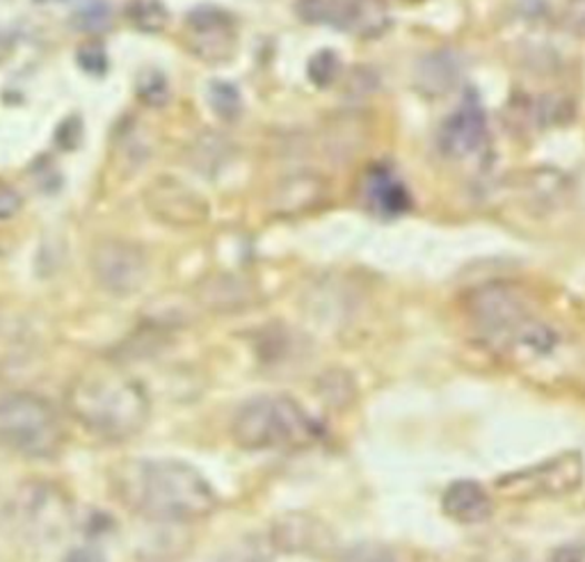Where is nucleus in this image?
<instances>
[{"instance_id": "9", "label": "nucleus", "mask_w": 585, "mask_h": 562, "mask_svg": "<svg viewBox=\"0 0 585 562\" xmlns=\"http://www.w3.org/2000/svg\"><path fill=\"white\" fill-rule=\"evenodd\" d=\"M144 207L159 222L176 229L198 227L209 218L204 199L174 177H159L144 192Z\"/></svg>"}, {"instance_id": "4", "label": "nucleus", "mask_w": 585, "mask_h": 562, "mask_svg": "<svg viewBox=\"0 0 585 562\" xmlns=\"http://www.w3.org/2000/svg\"><path fill=\"white\" fill-rule=\"evenodd\" d=\"M64 441L62 417L47 398L28 391L0 393V449L49 460L60 455Z\"/></svg>"}, {"instance_id": "25", "label": "nucleus", "mask_w": 585, "mask_h": 562, "mask_svg": "<svg viewBox=\"0 0 585 562\" xmlns=\"http://www.w3.org/2000/svg\"><path fill=\"white\" fill-rule=\"evenodd\" d=\"M19 211H21V197L10 188H0V220H10Z\"/></svg>"}, {"instance_id": "13", "label": "nucleus", "mask_w": 585, "mask_h": 562, "mask_svg": "<svg viewBox=\"0 0 585 562\" xmlns=\"http://www.w3.org/2000/svg\"><path fill=\"white\" fill-rule=\"evenodd\" d=\"M200 300L213 311H236L250 302V289L239 277L215 274L200 287Z\"/></svg>"}, {"instance_id": "22", "label": "nucleus", "mask_w": 585, "mask_h": 562, "mask_svg": "<svg viewBox=\"0 0 585 562\" xmlns=\"http://www.w3.org/2000/svg\"><path fill=\"white\" fill-rule=\"evenodd\" d=\"M222 138L218 136H202L192 147V165L198 170L211 172L218 165V158L222 160Z\"/></svg>"}, {"instance_id": "26", "label": "nucleus", "mask_w": 585, "mask_h": 562, "mask_svg": "<svg viewBox=\"0 0 585 562\" xmlns=\"http://www.w3.org/2000/svg\"><path fill=\"white\" fill-rule=\"evenodd\" d=\"M78 62H81V67L85 71H92V73H103L105 67H108V60H105V56L99 49L81 51V53H78Z\"/></svg>"}, {"instance_id": "11", "label": "nucleus", "mask_w": 585, "mask_h": 562, "mask_svg": "<svg viewBox=\"0 0 585 562\" xmlns=\"http://www.w3.org/2000/svg\"><path fill=\"white\" fill-rule=\"evenodd\" d=\"M442 510L455 524L478 526L494 514V499L476 480H455L442 496Z\"/></svg>"}, {"instance_id": "8", "label": "nucleus", "mask_w": 585, "mask_h": 562, "mask_svg": "<svg viewBox=\"0 0 585 562\" xmlns=\"http://www.w3.org/2000/svg\"><path fill=\"white\" fill-rule=\"evenodd\" d=\"M92 272L99 287L117 298L138 293L149 277V263L142 248L122 238H105L92 252Z\"/></svg>"}, {"instance_id": "15", "label": "nucleus", "mask_w": 585, "mask_h": 562, "mask_svg": "<svg viewBox=\"0 0 585 562\" xmlns=\"http://www.w3.org/2000/svg\"><path fill=\"white\" fill-rule=\"evenodd\" d=\"M275 535L286 551H311L319 544L325 546L323 535H327V531H323L319 521L311 516H289L282 521V529Z\"/></svg>"}, {"instance_id": "12", "label": "nucleus", "mask_w": 585, "mask_h": 562, "mask_svg": "<svg viewBox=\"0 0 585 562\" xmlns=\"http://www.w3.org/2000/svg\"><path fill=\"white\" fill-rule=\"evenodd\" d=\"M460 76V62L451 51H437L421 60L416 69V88L427 97L446 94Z\"/></svg>"}, {"instance_id": "24", "label": "nucleus", "mask_w": 585, "mask_h": 562, "mask_svg": "<svg viewBox=\"0 0 585 562\" xmlns=\"http://www.w3.org/2000/svg\"><path fill=\"white\" fill-rule=\"evenodd\" d=\"M339 69H341L339 58L332 51H323L309 62V78L314 80L319 88H325V86L334 83L336 76H339Z\"/></svg>"}, {"instance_id": "17", "label": "nucleus", "mask_w": 585, "mask_h": 562, "mask_svg": "<svg viewBox=\"0 0 585 562\" xmlns=\"http://www.w3.org/2000/svg\"><path fill=\"white\" fill-rule=\"evenodd\" d=\"M371 199L373 204L386 215L403 213L410 207L405 188L389 174H375L371 185Z\"/></svg>"}, {"instance_id": "27", "label": "nucleus", "mask_w": 585, "mask_h": 562, "mask_svg": "<svg viewBox=\"0 0 585 562\" xmlns=\"http://www.w3.org/2000/svg\"><path fill=\"white\" fill-rule=\"evenodd\" d=\"M552 562H585V551L581 546H563L554 553Z\"/></svg>"}, {"instance_id": "18", "label": "nucleus", "mask_w": 585, "mask_h": 562, "mask_svg": "<svg viewBox=\"0 0 585 562\" xmlns=\"http://www.w3.org/2000/svg\"><path fill=\"white\" fill-rule=\"evenodd\" d=\"M127 17L140 32H161L170 23L163 0H131Z\"/></svg>"}, {"instance_id": "1", "label": "nucleus", "mask_w": 585, "mask_h": 562, "mask_svg": "<svg viewBox=\"0 0 585 562\" xmlns=\"http://www.w3.org/2000/svg\"><path fill=\"white\" fill-rule=\"evenodd\" d=\"M114 490L133 512L168 524H190L211 516L220 501L202 471L174 458L124 464L114 473Z\"/></svg>"}, {"instance_id": "14", "label": "nucleus", "mask_w": 585, "mask_h": 562, "mask_svg": "<svg viewBox=\"0 0 585 562\" xmlns=\"http://www.w3.org/2000/svg\"><path fill=\"white\" fill-rule=\"evenodd\" d=\"M325 183L314 174H297L284 183L282 190V209L286 213H304L316 209L325 197Z\"/></svg>"}, {"instance_id": "7", "label": "nucleus", "mask_w": 585, "mask_h": 562, "mask_svg": "<svg viewBox=\"0 0 585 562\" xmlns=\"http://www.w3.org/2000/svg\"><path fill=\"white\" fill-rule=\"evenodd\" d=\"M297 10L309 23L334 26L364 39L380 37L392 26L384 0H300Z\"/></svg>"}, {"instance_id": "16", "label": "nucleus", "mask_w": 585, "mask_h": 562, "mask_svg": "<svg viewBox=\"0 0 585 562\" xmlns=\"http://www.w3.org/2000/svg\"><path fill=\"white\" fill-rule=\"evenodd\" d=\"M188 28L198 37H213L220 42H229L233 21L224 10L218 8H198L188 14Z\"/></svg>"}, {"instance_id": "20", "label": "nucleus", "mask_w": 585, "mask_h": 562, "mask_svg": "<svg viewBox=\"0 0 585 562\" xmlns=\"http://www.w3.org/2000/svg\"><path fill=\"white\" fill-rule=\"evenodd\" d=\"M209 101H211V108L215 110V114L222 119H236L241 114V108H243L241 92L231 83H222V80H218V83L211 86Z\"/></svg>"}, {"instance_id": "23", "label": "nucleus", "mask_w": 585, "mask_h": 562, "mask_svg": "<svg viewBox=\"0 0 585 562\" xmlns=\"http://www.w3.org/2000/svg\"><path fill=\"white\" fill-rule=\"evenodd\" d=\"M339 562H396V553L389 546L364 542L343 551L339 555Z\"/></svg>"}, {"instance_id": "10", "label": "nucleus", "mask_w": 585, "mask_h": 562, "mask_svg": "<svg viewBox=\"0 0 585 562\" xmlns=\"http://www.w3.org/2000/svg\"><path fill=\"white\" fill-rule=\"evenodd\" d=\"M485 133L487 127L481 99L470 92L464 97L462 106L444 122L440 133V147L451 158H470L483 147Z\"/></svg>"}, {"instance_id": "19", "label": "nucleus", "mask_w": 585, "mask_h": 562, "mask_svg": "<svg viewBox=\"0 0 585 562\" xmlns=\"http://www.w3.org/2000/svg\"><path fill=\"white\" fill-rule=\"evenodd\" d=\"M138 97L149 108H163L170 101V83L161 71H144L138 80Z\"/></svg>"}, {"instance_id": "21", "label": "nucleus", "mask_w": 585, "mask_h": 562, "mask_svg": "<svg viewBox=\"0 0 585 562\" xmlns=\"http://www.w3.org/2000/svg\"><path fill=\"white\" fill-rule=\"evenodd\" d=\"M112 19V12L101 0H94V3L83 6L81 10H75L71 17V26L81 32H101L108 28Z\"/></svg>"}, {"instance_id": "2", "label": "nucleus", "mask_w": 585, "mask_h": 562, "mask_svg": "<svg viewBox=\"0 0 585 562\" xmlns=\"http://www.w3.org/2000/svg\"><path fill=\"white\" fill-rule=\"evenodd\" d=\"M64 403L78 425L108 441L140 434L151 417L147 389L120 367H94L78 373Z\"/></svg>"}, {"instance_id": "3", "label": "nucleus", "mask_w": 585, "mask_h": 562, "mask_svg": "<svg viewBox=\"0 0 585 562\" xmlns=\"http://www.w3.org/2000/svg\"><path fill=\"white\" fill-rule=\"evenodd\" d=\"M231 436L245 451L304 449L321 436V428L295 398L272 393L248 400L233 414Z\"/></svg>"}, {"instance_id": "6", "label": "nucleus", "mask_w": 585, "mask_h": 562, "mask_svg": "<svg viewBox=\"0 0 585 562\" xmlns=\"http://www.w3.org/2000/svg\"><path fill=\"white\" fill-rule=\"evenodd\" d=\"M583 475V458L578 453H563L520 473H508L498 480L496 488L513 499L567 496L581 488Z\"/></svg>"}, {"instance_id": "5", "label": "nucleus", "mask_w": 585, "mask_h": 562, "mask_svg": "<svg viewBox=\"0 0 585 562\" xmlns=\"http://www.w3.org/2000/svg\"><path fill=\"white\" fill-rule=\"evenodd\" d=\"M466 309L487 334L520 350L526 348V339L537 325L524 295L508 284H487L476 289L466 300Z\"/></svg>"}]
</instances>
